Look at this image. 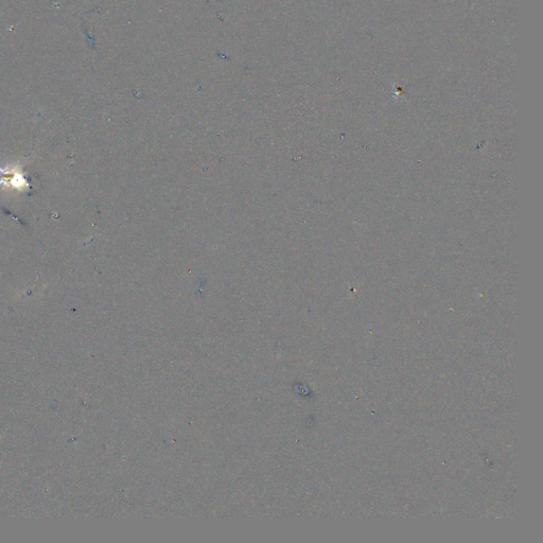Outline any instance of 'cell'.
<instances>
[{"label":"cell","mask_w":543,"mask_h":543,"mask_svg":"<svg viewBox=\"0 0 543 543\" xmlns=\"http://www.w3.org/2000/svg\"><path fill=\"white\" fill-rule=\"evenodd\" d=\"M0 187L24 192L30 188V183L18 164H8L0 166Z\"/></svg>","instance_id":"cell-1"}]
</instances>
